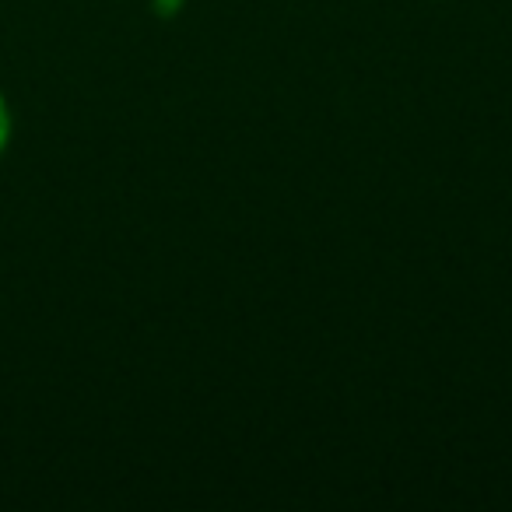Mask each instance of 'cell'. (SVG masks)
Segmentation results:
<instances>
[{"label": "cell", "mask_w": 512, "mask_h": 512, "mask_svg": "<svg viewBox=\"0 0 512 512\" xmlns=\"http://www.w3.org/2000/svg\"><path fill=\"white\" fill-rule=\"evenodd\" d=\"M158 8H162V11H176L179 0H158Z\"/></svg>", "instance_id": "7a4b0ae2"}, {"label": "cell", "mask_w": 512, "mask_h": 512, "mask_svg": "<svg viewBox=\"0 0 512 512\" xmlns=\"http://www.w3.org/2000/svg\"><path fill=\"white\" fill-rule=\"evenodd\" d=\"M8 130H11V116H8L4 99H0V148H4V141H8Z\"/></svg>", "instance_id": "6da1fadb"}]
</instances>
